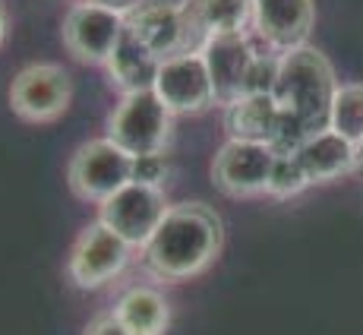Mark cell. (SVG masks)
Returning a JSON list of instances; mask_svg holds the SVG:
<instances>
[{"mask_svg":"<svg viewBox=\"0 0 363 335\" xmlns=\"http://www.w3.org/2000/svg\"><path fill=\"white\" fill-rule=\"evenodd\" d=\"M127 29L155 54L158 60L174 57L184 51H196L190 41V29L184 19V6L158 4V0H139L127 10Z\"/></svg>","mask_w":363,"mask_h":335,"instance_id":"7c38bea8","label":"cell"},{"mask_svg":"<svg viewBox=\"0 0 363 335\" xmlns=\"http://www.w3.org/2000/svg\"><path fill=\"white\" fill-rule=\"evenodd\" d=\"M306 187H310V177L300 168L294 152H275V165H272V177H269L272 197H297Z\"/></svg>","mask_w":363,"mask_h":335,"instance_id":"ffe728a7","label":"cell"},{"mask_svg":"<svg viewBox=\"0 0 363 335\" xmlns=\"http://www.w3.org/2000/svg\"><path fill=\"white\" fill-rule=\"evenodd\" d=\"M221 250V219L202 202H180L164 212L162 225L143 247L149 272L164 282H184L212 266Z\"/></svg>","mask_w":363,"mask_h":335,"instance_id":"6da1fadb","label":"cell"},{"mask_svg":"<svg viewBox=\"0 0 363 335\" xmlns=\"http://www.w3.org/2000/svg\"><path fill=\"white\" fill-rule=\"evenodd\" d=\"M4 38H6V16H4V10H0V45H4Z\"/></svg>","mask_w":363,"mask_h":335,"instance_id":"cb8c5ba5","label":"cell"},{"mask_svg":"<svg viewBox=\"0 0 363 335\" xmlns=\"http://www.w3.org/2000/svg\"><path fill=\"white\" fill-rule=\"evenodd\" d=\"M184 19L193 48L199 51L212 35L247 32V26H253V0H186Z\"/></svg>","mask_w":363,"mask_h":335,"instance_id":"5bb4252c","label":"cell"},{"mask_svg":"<svg viewBox=\"0 0 363 335\" xmlns=\"http://www.w3.org/2000/svg\"><path fill=\"white\" fill-rule=\"evenodd\" d=\"M133 247L121 234H114L104 221L95 219L86 225V231L76 237L73 253H69V278L79 288H101L114 282L130 263Z\"/></svg>","mask_w":363,"mask_h":335,"instance_id":"ba28073f","label":"cell"},{"mask_svg":"<svg viewBox=\"0 0 363 335\" xmlns=\"http://www.w3.org/2000/svg\"><path fill=\"white\" fill-rule=\"evenodd\" d=\"M294 155L300 168L306 171V177H310V184H325V180H335L341 174L354 171V143L335 133L332 127L306 136Z\"/></svg>","mask_w":363,"mask_h":335,"instance_id":"9a60e30c","label":"cell"},{"mask_svg":"<svg viewBox=\"0 0 363 335\" xmlns=\"http://www.w3.org/2000/svg\"><path fill=\"white\" fill-rule=\"evenodd\" d=\"M199 54L208 67V76H212L215 101L228 108L231 101L247 95L250 73H253L262 51H256L247 32H231V35H212V38H206Z\"/></svg>","mask_w":363,"mask_h":335,"instance_id":"8fae6325","label":"cell"},{"mask_svg":"<svg viewBox=\"0 0 363 335\" xmlns=\"http://www.w3.org/2000/svg\"><path fill=\"white\" fill-rule=\"evenodd\" d=\"M171 121L174 114L152 89L130 92L123 95L114 114L108 117V139L114 145H121L130 158L158 155V152H164L167 139H171Z\"/></svg>","mask_w":363,"mask_h":335,"instance_id":"3957f363","label":"cell"},{"mask_svg":"<svg viewBox=\"0 0 363 335\" xmlns=\"http://www.w3.org/2000/svg\"><path fill=\"white\" fill-rule=\"evenodd\" d=\"M275 149L250 139H228L212 162V180L228 197H259L269 193Z\"/></svg>","mask_w":363,"mask_h":335,"instance_id":"30bf717a","label":"cell"},{"mask_svg":"<svg viewBox=\"0 0 363 335\" xmlns=\"http://www.w3.org/2000/svg\"><path fill=\"white\" fill-rule=\"evenodd\" d=\"M354 171L363 174V139L360 143H354Z\"/></svg>","mask_w":363,"mask_h":335,"instance_id":"603a6c76","label":"cell"},{"mask_svg":"<svg viewBox=\"0 0 363 335\" xmlns=\"http://www.w3.org/2000/svg\"><path fill=\"white\" fill-rule=\"evenodd\" d=\"M86 335H133V332L114 317V313H104V317H99V319H92V323H89Z\"/></svg>","mask_w":363,"mask_h":335,"instance_id":"7402d4cb","label":"cell"},{"mask_svg":"<svg viewBox=\"0 0 363 335\" xmlns=\"http://www.w3.org/2000/svg\"><path fill=\"white\" fill-rule=\"evenodd\" d=\"M86 4H111L114 6V0H86Z\"/></svg>","mask_w":363,"mask_h":335,"instance_id":"d4e9b609","label":"cell"},{"mask_svg":"<svg viewBox=\"0 0 363 335\" xmlns=\"http://www.w3.org/2000/svg\"><path fill=\"white\" fill-rule=\"evenodd\" d=\"M69 190L86 202H101L114 197L121 187L133 180V158L121 145H114L108 136L82 143L69 162Z\"/></svg>","mask_w":363,"mask_h":335,"instance_id":"277c9868","label":"cell"},{"mask_svg":"<svg viewBox=\"0 0 363 335\" xmlns=\"http://www.w3.org/2000/svg\"><path fill=\"white\" fill-rule=\"evenodd\" d=\"M152 92L164 101V108L171 114H199V111L215 104L212 76H208V67L199 51L164 57Z\"/></svg>","mask_w":363,"mask_h":335,"instance_id":"9c48e42d","label":"cell"},{"mask_svg":"<svg viewBox=\"0 0 363 335\" xmlns=\"http://www.w3.org/2000/svg\"><path fill=\"white\" fill-rule=\"evenodd\" d=\"M114 317L133 335H164L167 326H171V307H167V297L158 288L136 285V288H127L117 297Z\"/></svg>","mask_w":363,"mask_h":335,"instance_id":"ac0fdd59","label":"cell"},{"mask_svg":"<svg viewBox=\"0 0 363 335\" xmlns=\"http://www.w3.org/2000/svg\"><path fill=\"white\" fill-rule=\"evenodd\" d=\"M73 101V82L60 64H29L10 82V108L29 123L57 121Z\"/></svg>","mask_w":363,"mask_h":335,"instance_id":"8992f818","label":"cell"},{"mask_svg":"<svg viewBox=\"0 0 363 335\" xmlns=\"http://www.w3.org/2000/svg\"><path fill=\"white\" fill-rule=\"evenodd\" d=\"M316 6L313 0H253V32L275 54L297 51L310 41Z\"/></svg>","mask_w":363,"mask_h":335,"instance_id":"4fadbf2b","label":"cell"},{"mask_svg":"<svg viewBox=\"0 0 363 335\" xmlns=\"http://www.w3.org/2000/svg\"><path fill=\"white\" fill-rule=\"evenodd\" d=\"M329 127L351 143L363 139V82H341L335 89Z\"/></svg>","mask_w":363,"mask_h":335,"instance_id":"d6986e66","label":"cell"},{"mask_svg":"<svg viewBox=\"0 0 363 335\" xmlns=\"http://www.w3.org/2000/svg\"><path fill=\"white\" fill-rule=\"evenodd\" d=\"M225 127L231 139L272 145L281 127V108L275 95H243L225 108Z\"/></svg>","mask_w":363,"mask_h":335,"instance_id":"2e32d148","label":"cell"},{"mask_svg":"<svg viewBox=\"0 0 363 335\" xmlns=\"http://www.w3.org/2000/svg\"><path fill=\"white\" fill-rule=\"evenodd\" d=\"M335 70L323 51L303 45L297 51L278 54V76H275V95L278 108L303 130L306 136L329 127L332 99H335Z\"/></svg>","mask_w":363,"mask_h":335,"instance_id":"7a4b0ae2","label":"cell"},{"mask_svg":"<svg viewBox=\"0 0 363 335\" xmlns=\"http://www.w3.org/2000/svg\"><path fill=\"white\" fill-rule=\"evenodd\" d=\"M104 67H108V73H111V82H117V89H121L123 95H130V92H143V89L155 86L162 60L127 29Z\"/></svg>","mask_w":363,"mask_h":335,"instance_id":"e0dca14e","label":"cell"},{"mask_svg":"<svg viewBox=\"0 0 363 335\" xmlns=\"http://www.w3.org/2000/svg\"><path fill=\"white\" fill-rule=\"evenodd\" d=\"M133 180H136V184H149V187H162L167 180V158H164V152H158V155L133 158Z\"/></svg>","mask_w":363,"mask_h":335,"instance_id":"44dd1931","label":"cell"},{"mask_svg":"<svg viewBox=\"0 0 363 335\" xmlns=\"http://www.w3.org/2000/svg\"><path fill=\"white\" fill-rule=\"evenodd\" d=\"M127 32V13L111 4H73L64 16V45L82 64H108Z\"/></svg>","mask_w":363,"mask_h":335,"instance_id":"5b68a950","label":"cell"},{"mask_svg":"<svg viewBox=\"0 0 363 335\" xmlns=\"http://www.w3.org/2000/svg\"><path fill=\"white\" fill-rule=\"evenodd\" d=\"M167 199L162 187H149V184H136L130 180L127 187L108 197L99 209V221L111 228L114 234H121L133 250H143L149 243V237L155 234V228L162 225L164 212H167Z\"/></svg>","mask_w":363,"mask_h":335,"instance_id":"52a82bcc","label":"cell"}]
</instances>
